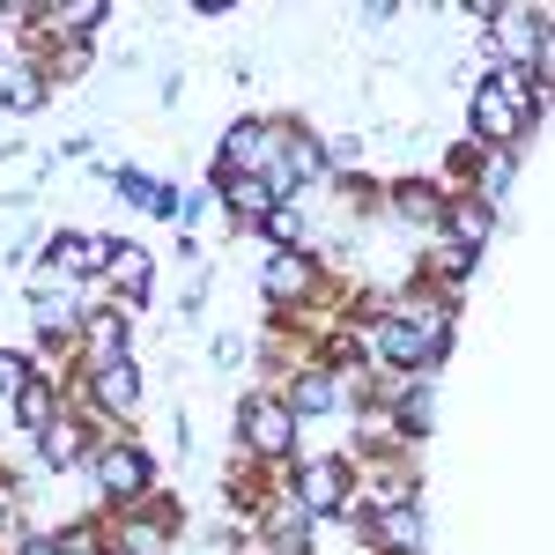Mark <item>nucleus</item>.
I'll list each match as a JSON object with an SVG mask.
<instances>
[{
    "label": "nucleus",
    "instance_id": "f257e3e1",
    "mask_svg": "<svg viewBox=\"0 0 555 555\" xmlns=\"http://www.w3.org/2000/svg\"><path fill=\"white\" fill-rule=\"evenodd\" d=\"M474 127H481V141H518V127H526V75L518 67H504L489 89H474Z\"/></svg>",
    "mask_w": 555,
    "mask_h": 555
},
{
    "label": "nucleus",
    "instance_id": "f03ea898",
    "mask_svg": "<svg viewBox=\"0 0 555 555\" xmlns=\"http://www.w3.org/2000/svg\"><path fill=\"white\" fill-rule=\"evenodd\" d=\"M378 341L392 363H429V356H444L452 326H444V311H408V319H385Z\"/></svg>",
    "mask_w": 555,
    "mask_h": 555
},
{
    "label": "nucleus",
    "instance_id": "7ed1b4c3",
    "mask_svg": "<svg viewBox=\"0 0 555 555\" xmlns=\"http://www.w3.org/2000/svg\"><path fill=\"white\" fill-rule=\"evenodd\" d=\"M289 408L282 400H245V437H253V452H289Z\"/></svg>",
    "mask_w": 555,
    "mask_h": 555
},
{
    "label": "nucleus",
    "instance_id": "20e7f679",
    "mask_svg": "<svg viewBox=\"0 0 555 555\" xmlns=\"http://www.w3.org/2000/svg\"><path fill=\"white\" fill-rule=\"evenodd\" d=\"M96 474H104L112 496H141V489H149V460H141L133 444H104V452H96Z\"/></svg>",
    "mask_w": 555,
    "mask_h": 555
},
{
    "label": "nucleus",
    "instance_id": "39448f33",
    "mask_svg": "<svg viewBox=\"0 0 555 555\" xmlns=\"http://www.w3.org/2000/svg\"><path fill=\"white\" fill-rule=\"evenodd\" d=\"M96 400H104V408H119V415H127L133 400H141V378H133V363H127V356L96 363Z\"/></svg>",
    "mask_w": 555,
    "mask_h": 555
},
{
    "label": "nucleus",
    "instance_id": "423d86ee",
    "mask_svg": "<svg viewBox=\"0 0 555 555\" xmlns=\"http://www.w3.org/2000/svg\"><path fill=\"white\" fill-rule=\"evenodd\" d=\"M341 496H348V467L341 460H326V467L304 474V504H311V512H341Z\"/></svg>",
    "mask_w": 555,
    "mask_h": 555
},
{
    "label": "nucleus",
    "instance_id": "0eeeda50",
    "mask_svg": "<svg viewBox=\"0 0 555 555\" xmlns=\"http://www.w3.org/2000/svg\"><path fill=\"white\" fill-rule=\"evenodd\" d=\"M0 104L8 112H44V75L38 67H0Z\"/></svg>",
    "mask_w": 555,
    "mask_h": 555
},
{
    "label": "nucleus",
    "instance_id": "6e6552de",
    "mask_svg": "<svg viewBox=\"0 0 555 555\" xmlns=\"http://www.w3.org/2000/svg\"><path fill=\"white\" fill-rule=\"evenodd\" d=\"M274 127H230V164H267L274 156Z\"/></svg>",
    "mask_w": 555,
    "mask_h": 555
},
{
    "label": "nucleus",
    "instance_id": "1a4fd4ad",
    "mask_svg": "<svg viewBox=\"0 0 555 555\" xmlns=\"http://www.w3.org/2000/svg\"><path fill=\"white\" fill-rule=\"evenodd\" d=\"M334 400H341V385H334V378H297V392H289L297 415H326Z\"/></svg>",
    "mask_w": 555,
    "mask_h": 555
},
{
    "label": "nucleus",
    "instance_id": "9d476101",
    "mask_svg": "<svg viewBox=\"0 0 555 555\" xmlns=\"http://www.w3.org/2000/svg\"><path fill=\"white\" fill-rule=\"evenodd\" d=\"M44 467H75V460H82V429H67V423H52L44 429Z\"/></svg>",
    "mask_w": 555,
    "mask_h": 555
},
{
    "label": "nucleus",
    "instance_id": "9b49d317",
    "mask_svg": "<svg viewBox=\"0 0 555 555\" xmlns=\"http://www.w3.org/2000/svg\"><path fill=\"white\" fill-rule=\"evenodd\" d=\"M267 208H274V185H259V178H245V185H230V215H237V222H259Z\"/></svg>",
    "mask_w": 555,
    "mask_h": 555
},
{
    "label": "nucleus",
    "instance_id": "f8f14e48",
    "mask_svg": "<svg viewBox=\"0 0 555 555\" xmlns=\"http://www.w3.org/2000/svg\"><path fill=\"white\" fill-rule=\"evenodd\" d=\"M15 415H23L30 429H52V392H44L38 378H23V400H15Z\"/></svg>",
    "mask_w": 555,
    "mask_h": 555
},
{
    "label": "nucleus",
    "instance_id": "ddd939ff",
    "mask_svg": "<svg viewBox=\"0 0 555 555\" xmlns=\"http://www.w3.org/2000/svg\"><path fill=\"white\" fill-rule=\"evenodd\" d=\"M444 222H452V237H460V245H481V237H489V208H467V201L444 215Z\"/></svg>",
    "mask_w": 555,
    "mask_h": 555
},
{
    "label": "nucleus",
    "instance_id": "4468645a",
    "mask_svg": "<svg viewBox=\"0 0 555 555\" xmlns=\"http://www.w3.org/2000/svg\"><path fill=\"white\" fill-rule=\"evenodd\" d=\"M119 341H127V319H119V311H104V319L89 326V348H96V356L112 363V356H119Z\"/></svg>",
    "mask_w": 555,
    "mask_h": 555
},
{
    "label": "nucleus",
    "instance_id": "2eb2a0df",
    "mask_svg": "<svg viewBox=\"0 0 555 555\" xmlns=\"http://www.w3.org/2000/svg\"><path fill=\"white\" fill-rule=\"evenodd\" d=\"M119 282H127V297H141V289H149V253L119 245Z\"/></svg>",
    "mask_w": 555,
    "mask_h": 555
},
{
    "label": "nucleus",
    "instance_id": "dca6fc26",
    "mask_svg": "<svg viewBox=\"0 0 555 555\" xmlns=\"http://www.w3.org/2000/svg\"><path fill=\"white\" fill-rule=\"evenodd\" d=\"M259 222H267V237H274V245H297V237H304L297 208H267V215H259Z\"/></svg>",
    "mask_w": 555,
    "mask_h": 555
},
{
    "label": "nucleus",
    "instance_id": "f3484780",
    "mask_svg": "<svg viewBox=\"0 0 555 555\" xmlns=\"http://www.w3.org/2000/svg\"><path fill=\"white\" fill-rule=\"evenodd\" d=\"M119 193L141 201V208H164V185H156V178H141V171H119Z\"/></svg>",
    "mask_w": 555,
    "mask_h": 555
},
{
    "label": "nucleus",
    "instance_id": "a211bd4d",
    "mask_svg": "<svg viewBox=\"0 0 555 555\" xmlns=\"http://www.w3.org/2000/svg\"><path fill=\"white\" fill-rule=\"evenodd\" d=\"M96 23H104V8H96V0H82V8H67V15H60V30H67V38H89Z\"/></svg>",
    "mask_w": 555,
    "mask_h": 555
},
{
    "label": "nucleus",
    "instance_id": "6ab92c4d",
    "mask_svg": "<svg viewBox=\"0 0 555 555\" xmlns=\"http://www.w3.org/2000/svg\"><path fill=\"white\" fill-rule=\"evenodd\" d=\"M112 259H119L112 237H82V267H75V274H96V267H112Z\"/></svg>",
    "mask_w": 555,
    "mask_h": 555
},
{
    "label": "nucleus",
    "instance_id": "aec40b11",
    "mask_svg": "<svg viewBox=\"0 0 555 555\" xmlns=\"http://www.w3.org/2000/svg\"><path fill=\"white\" fill-rule=\"evenodd\" d=\"M297 282H304V267H297V259H274V267H267V289H274V297H289Z\"/></svg>",
    "mask_w": 555,
    "mask_h": 555
},
{
    "label": "nucleus",
    "instance_id": "412c9836",
    "mask_svg": "<svg viewBox=\"0 0 555 555\" xmlns=\"http://www.w3.org/2000/svg\"><path fill=\"white\" fill-rule=\"evenodd\" d=\"M400 208L408 215H437V193H429V185H400Z\"/></svg>",
    "mask_w": 555,
    "mask_h": 555
},
{
    "label": "nucleus",
    "instance_id": "4be33fe9",
    "mask_svg": "<svg viewBox=\"0 0 555 555\" xmlns=\"http://www.w3.org/2000/svg\"><path fill=\"white\" fill-rule=\"evenodd\" d=\"M52 267L75 274V267H82V237H52Z\"/></svg>",
    "mask_w": 555,
    "mask_h": 555
},
{
    "label": "nucleus",
    "instance_id": "5701e85b",
    "mask_svg": "<svg viewBox=\"0 0 555 555\" xmlns=\"http://www.w3.org/2000/svg\"><path fill=\"white\" fill-rule=\"evenodd\" d=\"M60 555H104V548H96V533H89V526H75V533L60 541Z\"/></svg>",
    "mask_w": 555,
    "mask_h": 555
},
{
    "label": "nucleus",
    "instance_id": "b1692460",
    "mask_svg": "<svg viewBox=\"0 0 555 555\" xmlns=\"http://www.w3.org/2000/svg\"><path fill=\"white\" fill-rule=\"evenodd\" d=\"M0 392H23V356H0Z\"/></svg>",
    "mask_w": 555,
    "mask_h": 555
},
{
    "label": "nucleus",
    "instance_id": "393cba45",
    "mask_svg": "<svg viewBox=\"0 0 555 555\" xmlns=\"http://www.w3.org/2000/svg\"><path fill=\"white\" fill-rule=\"evenodd\" d=\"M23 555H60V541H30V548H23Z\"/></svg>",
    "mask_w": 555,
    "mask_h": 555
}]
</instances>
